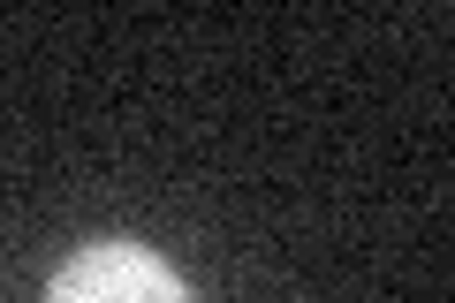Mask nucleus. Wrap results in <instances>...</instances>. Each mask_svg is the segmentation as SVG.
I'll return each instance as SVG.
<instances>
[{
    "instance_id": "obj_1",
    "label": "nucleus",
    "mask_w": 455,
    "mask_h": 303,
    "mask_svg": "<svg viewBox=\"0 0 455 303\" xmlns=\"http://www.w3.org/2000/svg\"><path fill=\"white\" fill-rule=\"evenodd\" d=\"M46 303H190V288L145 243H84L46 281Z\"/></svg>"
}]
</instances>
